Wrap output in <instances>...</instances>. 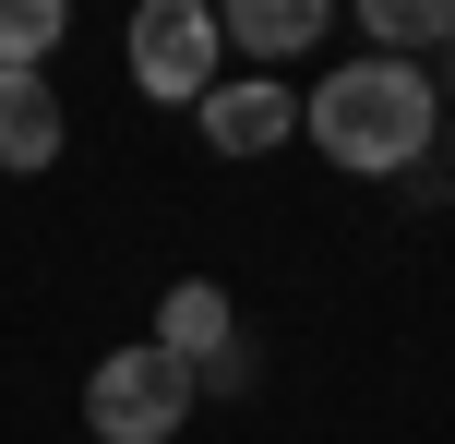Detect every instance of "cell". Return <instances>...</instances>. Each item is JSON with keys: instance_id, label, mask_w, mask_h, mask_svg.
Listing matches in <instances>:
<instances>
[{"instance_id": "obj_1", "label": "cell", "mask_w": 455, "mask_h": 444, "mask_svg": "<svg viewBox=\"0 0 455 444\" xmlns=\"http://www.w3.org/2000/svg\"><path fill=\"white\" fill-rule=\"evenodd\" d=\"M299 133L323 144L336 168H360V181H395V168H432V144H443V85L419 61H347V72H323L312 96H299Z\"/></svg>"}, {"instance_id": "obj_2", "label": "cell", "mask_w": 455, "mask_h": 444, "mask_svg": "<svg viewBox=\"0 0 455 444\" xmlns=\"http://www.w3.org/2000/svg\"><path fill=\"white\" fill-rule=\"evenodd\" d=\"M84 421H96V444H168V432L192 421V373L156 349V336H132V349H108V360H96Z\"/></svg>"}, {"instance_id": "obj_3", "label": "cell", "mask_w": 455, "mask_h": 444, "mask_svg": "<svg viewBox=\"0 0 455 444\" xmlns=\"http://www.w3.org/2000/svg\"><path fill=\"white\" fill-rule=\"evenodd\" d=\"M216 61H228V36H216L204 0H144V12H132V85L144 96L204 109V96H216Z\"/></svg>"}, {"instance_id": "obj_4", "label": "cell", "mask_w": 455, "mask_h": 444, "mask_svg": "<svg viewBox=\"0 0 455 444\" xmlns=\"http://www.w3.org/2000/svg\"><path fill=\"white\" fill-rule=\"evenodd\" d=\"M288 120H299V96L275 85V72H240V85L216 72V96H204V144H216V157H275Z\"/></svg>"}, {"instance_id": "obj_5", "label": "cell", "mask_w": 455, "mask_h": 444, "mask_svg": "<svg viewBox=\"0 0 455 444\" xmlns=\"http://www.w3.org/2000/svg\"><path fill=\"white\" fill-rule=\"evenodd\" d=\"M156 349L180 360V373H204L216 349H240V325H228V288H216V277H180V288L156 301Z\"/></svg>"}, {"instance_id": "obj_6", "label": "cell", "mask_w": 455, "mask_h": 444, "mask_svg": "<svg viewBox=\"0 0 455 444\" xmlns=\"http://www.w3.org/2000/svg\"><path fill=\"white\" fill-rule=\"evenodd\" d=\"M48 157H60V85L0 72V168H48Z\"/></svg>"}, {"instance_id": "obj_7", "label": "cell", "mask_w": 455, "mask_h": 444, "mask_svg": "<svg viewBox=\"0 0 455 444\" xmlns=\"http://www.w3.org/2000/svg\"><path fill=\"white\" fill-rule=\"evenodd\" d=\"M216 36L251 48V61H299L323 36V0H240V12H216Z\"/></svg>"}, {"instance_id": "obj_8", "label": "cell", "mask_w": 455, "mask_h": 444, "mask_svg": "<svg viewBox=\"0 0 455 444\" xmlns=\"http://www.w3.org/2000/svg\"><path fill=\"white\" fill-rule=\"evenodd\" d=\"M360 36L371 61H432V48H455V0H360Z\"/></svg>"}, {"instance_id": "obj_9", "label": "cell", "mask_w": 455, "mask_h": 444, "mask_svg": "<svg viewBox=\"0 0 455 444\" xmlns=\"http://www.w3.org/2000/svg\"><path fill=\"white\" fill-rule=\"evenodd\" d=\"M72 36L60 0H0V72H48V48Z\"/></svg>"}, {"instance_id": "obj_10", "label": "cell", "mask_w": 455, "mask_h": 444, "mask_svg": "<svg viewBox=\"0 0 455 444\" xmlns=\"http://www.w3.org/2000/svg\"><path fill=\"white\" fill-rule=\"evenodd\" d=\"M240 384H251V336H240V349H216L204 373H192V397H240Z\"/></svg>"}]
</instances>
